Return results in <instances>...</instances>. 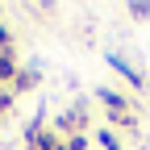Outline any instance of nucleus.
<instances>
[{
	"instance_id": "3",
	"label": "nucleus",
	"mask_w": 150,
	"mask_h": 150,
	"mask_svg": "<svg viewBox=\"0 0 150 150\" xmlns=\"http://www.w3.org/2000/svg\"><path fill=\"white\" fill-rule=\"evenodd\" d=\"M33 83H38V71H33V67H21V71H17V79L8 83V92L17 96V92H29Z\"/></svg>"
},
{
	"instance_id": "2",
	"label": "nucleus",
	"mask_w": 150,
	"mask_h": 150,
	"mask_svg": "<svg viewBox=\"0 0 150 150\" xmlns=\"http://www.w3.org/2000/svg\"><path fill=\"white\" fill-rule=\"evenodd\" d=\"M104 63H108L112 71H121V75H125V79L134 83V88H142V71H134V67H129V63L121 59V54H104Z\"/></svg>"
},
{
	"instance_id": "6",
	"label": "nucleus",
	"mask_w": 150,
	"mask_h": 150,
	"mask_svg": "<svg viewBox=\"0 0 150 150\" xmlns=\"http://www.w3.org/2000/svg\"><path fill=\"white\" fill-rule=\"evenodd\" d=\"M96 142H100L104 150H121V142H117V134H112V129H100V134H96Z\"/></svg>"
},
{
	"instance_id": "8",
	"label": "nucleus",
	"mask_w": 150,
	"mask_h": 150,
	"mask_svg": "<svg viewBox=\"0 0 150 150\" xmlns=\"http://www.w3.org/2000/svg\"><path fill=\"white\" fill-rule=\"evenodd\" d=\"M8 108H13V92H8V88H0V112H8Z\"/></svg>"
},
{
	"instance_id": "1",
	"label": "nucleus",
	"mask_w": 150,
	"mask_h": 150,
	"mask_svg": "<svg viewBox=\"0 0 150 150\" xmlns=\"http://www.w3.org/2000/svg\"><path fill=\"white\" fill-rule=\"evenodd\" d=\"M96 100L112 112V117H125V112H129V100L121 96V92H112V88H96Z\"/></svg>"
},
{
	"instance_id": "7",
	"label": "nucleus",
	"mask_w": 150,
	"mask_h": 150,
	"mask_svg": "<svg viewBox=\"0 0 150 150\" xmlns=\"http://www.w3.org/2000/svg\"><path fill=\"white\" fill-rule=\"evenodd\" d=\"M129 17H150V0H134L129 4Z\"/></svg>"
},
{
	"instance_id": "4",
	"label": "nucleus",
	"mask_w": 150,
	"mask_h": 150,
	"mask_svg": "<svg viewBox=\"0 0 150 150\" xmlns=\"http://www.w3.org/2000/svg\"><path fill=\"white\" fill-rule=\"evenodd\" d=\"M17 71H21V67H17V59H13L8 50H0V83L8 88V83L17 79Z\"/></svg>"
},
{
	"instance_id": "9",
	"label": "nucleus",
	"mask_w": 150,
	"mask_h": 150,
	"mask_svg": "<svg viewBox=\"0 0 150 150\" xmlns=\"http://www.w3.org/2000/svg\"><path fill=\"white\" fill-rule=\"evenodd\" d=\"M8 42H13V33H8L4 25H0V50H8Z\"/></svg>"
},
{
	"instance_id": "5",
	"label": "nucleus",
	"mask_w": 150,
	"mask_h": 150,
	"mask_svg": "<svg viewBox=\"0 0 150 150\" xmlns=\"http://www.w3.org/2000/svg\"><path fill=\"white\" fill-rule=\"evenodd\" d=\"M59 150H88V134H71V138H63Z\"/></svg>"
}]
</instances>
